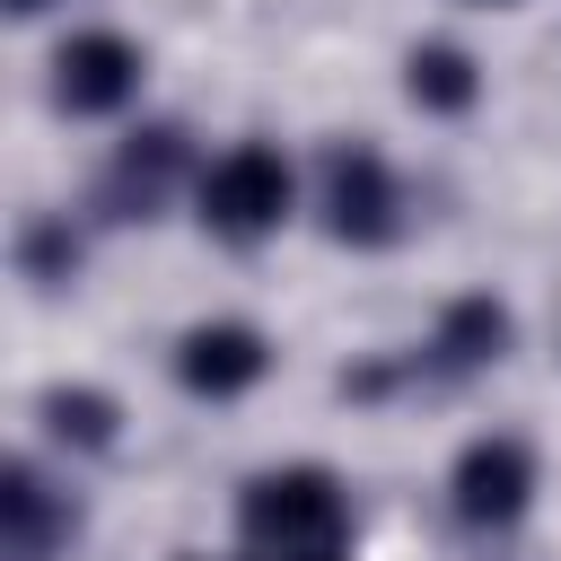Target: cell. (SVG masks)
I'll return each mask as SVG.
<instances>
[{
  "label": "cell",
  "instance_id": "obj_1",
  "mask_svg": "<svg viewBox=\"0 0 561 561\" xmlns=\"http://www.w3.org/2000/svg\"><path fill=\"white\" fill-rule=\"evenodd\" d=\"M333 526H342V500L324 473H272L245 491V535L272 543L280 561H316L333 543Z\"/></svg>",
  "mask_w": 561,
  "mask_h": 561
},
{
  "label": "cell",
  "instance_id": "obj_2",
  "mask_svg": "<svg viewBox=\"0 0 561 561\" xmlns=\"http://www.w3.org/2000/svg\"><path fill=\"white\" fill-rule=\"evenodd\" d=\"M289 210V167L272 158V149H228L219 167H210V184H202V219L210 228H228V237H263L272 219Z\"/></svg>",
  "mask_w": 561,
  "mask_h": 561
},
{
  "label": "cell",
  "instance_id": "obj_3",
  "mask_svg": "<svg viewBox=\"0 0 561 561\" xmlns=\"http://www.w3.org/2000/svg\"><path fill=\"white\" fill-rule=\"evenodd\" d=\"M131 79H140V61H131L123 35H79V44H61V105L105 114V105L131 96Z\"/></svg>",
  "mask_w": 561,
  "mask_h": 561
},
{
  "label": "cell",
  "instance_id": "obj_4",
  "mask_svg": "<svg viewBox=\"0 0 561 561\" xmlns=\"http://www.w3.org/2000/svg\"><path fill=\"white\" fill-rule=\"evenodd\" d=\"M456 500H465V517H517V500H526V447L517 438L473 447L465 473H456Z\"/></svg>",
  "mask_w": 561,
  "mask_h": 561
},
{
  "label": "cell",
  "instance_id": "obj_5",
  "mask_svg": "<svg viewBox=\"0 0 561 561\" xmlns=\"http://www.w3.org/2000/svg\"><path fill=\"white\" fill-rule=\"evenodd\" d=\"M184 377H193L202 394H237V386L263 377V342H254L245 324H210V333L184 342Z\"/></svg>",
  "mask_w": 561,
  "mask_h": 561
},
{
  "label": "cell",
  "instance_id": "obj_6",
  "mask_svg": "<svg viewBox=\"0 0 561 561\" xmlns=\"http://www.w3.org/2000/svg\"><path fill=\"white\" fill-rule=\"evenodd\" d=\"M333 219L359 228V237L386 228V175H377V158H351V167L333 175Z\"/></svg>",
  "mask_w": 561,
  "mask_h": 561
},
{
  "label": "cell",
  "instance_id": "obj_7",
  "mask_svg": "<svg viewBox=\"0 0 561 561\" xmlns=\"http://www.w3.org/2000/svg\"><path fill=\"white\" fill-rule=\"evenodd\" d=\"M412 96H430V105H465V96H473V61L447 53V44L412 53Z\"/></svg>",
  "mask_w": 561,
  "mask_h": 561
},
{
  "label": "cell",
  "instance_id": "obj_8",
  "mask_svg": "<svg viewBox=\"0 0 561 561\" xmlns=\"http://www.w3.org/2000/svg\"><path fill=\"white\" fill-rule=\"evenodd\" d=\"M18 9H35V0H18Z\"/></svg>",
  "mask_w": 561,
  "mask_h": 561
}]
</instances>
